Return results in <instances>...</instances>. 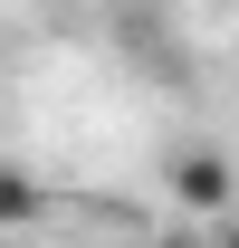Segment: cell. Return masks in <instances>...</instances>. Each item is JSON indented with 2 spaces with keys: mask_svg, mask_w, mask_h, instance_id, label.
Masks as SVG:
<instances>
[{
  "mask_svg": "<svg viewBox=\"0 0 239 248\" xmlns=\"http://www.w3.org/2000/svg\"><path fill=\"white\" fill-rule=\"evenodd\" d=\"M163 191H172V210L182 219H230V153L220 143H182L172 162H163Z\"/></svg>",
  "mask_w": 239,
  "mask_h": 248,
  "instance_id": "6da1fadb",
  "label": "cell"
},
{
  "mask_svg": "<svg viewBox=\"0 0 239 248\" xmlns=\"http://www.w3.org/2000/svg\"><path fill=\"white\" fill-rule=\"evenodd\" d=\"M48 219V182L19 172V162H0V229H38Z\"/></svg>",
  "mask_w": 239,
  "mask_h": 248,
  "instance_id": "7a4b0ae2",
  "label": "cell"
},
{
  "mask_svg": "<svg viewBox=\"0 0 239 248\" xmlns=\"http://www.w3.org/2000/svg\"><path fill=\"white\" fill-rule=\"evenodd\" d=\"M153 248H210V229H191V219H172V229H153Z\"/></svg>",
  "mask_w": 239,
  "mask_h": 248,
  "instance_id": "3957f363",
  "label": "cell"
},
{
  "mask_svg": "<svg viewBox=\"0 0 239 248\" xmlns=\"http://www.w3.org/2000/svg\"><path fill=\"white\" fill-rule=\"evenodd\" d=\"M210 248H239V210H230V219H220V229H210Z\"/></svg>",
  "mask_w": 239,
  "mask_h": 248,
  "instance_id": "277c9868",
  "label": "cell"
}]
</instances>
